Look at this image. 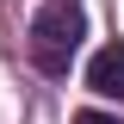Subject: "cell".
<instances>
[{
  "instance_id": "7a4b0ae2",
  "label": "cell",
  "mask_w": 124,
  "mask_h": 124,
  "mask_svg": "<svg viewBox=\"0 0 124 124\" xmlns=\"http://www.w3.org/2000/svg\"><path fill=\"white\" fill-rule=\"evenodd\" d=\"M87 87L99 93V99H124V37L106 44L99 56L87 62Z\"/></svg>"
},
{
  "instance_id": "6da1fadb",
  "label": "cell",
  "mask_w": 124,
  "mask_h": 124,
  "mask_svg": "<svg viewBox=\"0 0 124 124\" xmlns=\"http://www.w3.org/2000/svg\"><path fill=\"white\" fill-rule=\"evenodd\" d=\"M81 37H87V13H81L75 0H50L44 13L31 19V62L44 75H68Z\"/></svg>"
},
{
  "instance_id": "3957f363",
  "label": "cell",
  "mask_w": 124,
  "mask_h": 124,
  "mask_svg": "<svg viewBox=\"0 0 124 124\" xmlns=\"http://www.w3.org/2000/svg\"><path fill=\"white\" fill-rule=\"evenodd\" d=\"M75 124H118V118H106V112H75Z\"/></svg>"
}]
</instances>
